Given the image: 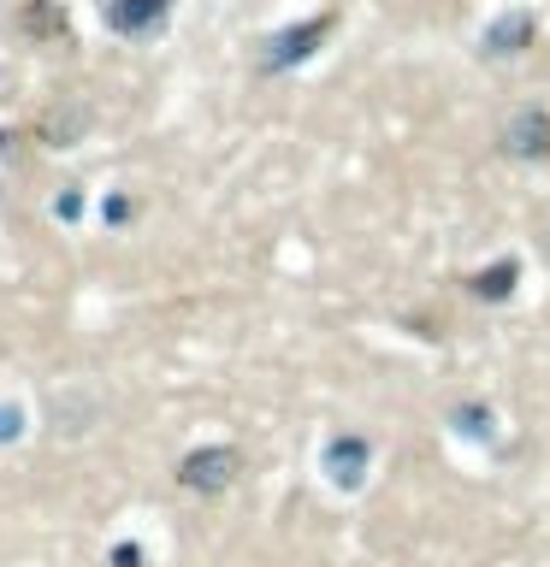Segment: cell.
Here are the masks:
<instances>
[{
  "mask_svg": "<svg viewBox=\"0 0 550 567\" xmlns=\"http://www.w3.org/2000/svg\"><path fill=\"white\" fill-rule=\"evenodd\" d=\"M503 154L509 159H550V113H544V106L515 113L503 124Z\"/></svg>",
  "mask_w": 550,
  "mask_h": 567,
  "instance_id": "obj_1",
  "label": "cell"
},
{
  "mask_svg": "<svg viewBox=\"0 0 550 567\" xmlns=\"http://www.w3.org/2000/svg\"><path fill=\"white\" fill-rule=\"evenodd\" d=\"M177 478L195 485V491H225L231 478H237V450H202V455H190Z\"/></svg>",
  "mask_w": 550,
  "mask_h": 567,
  "instance_id": "obj_2",
  "label": "cell"
}]
</instances>
